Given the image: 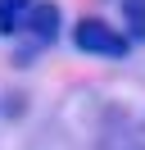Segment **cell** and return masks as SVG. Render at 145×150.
Segmentation results:
<instances>
[{"instance_id": "6da1fadb", "label": "cell", "mask_w": 145, "mask_h": 150, "mask_svg": "<svg viewBox=\"0 0 145 150\" xmlns=\"http://www.w3.org/2000/svg\"><path fill=\"white\" fill-rule=\"evenodd\" d=\"M72 46L82 55H100V59H127L132 55V37L118 28H109L104 18H82L72 23Z\"/></svg>"}, {"instance_id": "5b68a950", "label": "cell", "mask_w": 145, "mask_h": 150, "mask_svg": "<svg viewBox=\"0 0 145 150\" xmlns=\"http://www.w3.org/2000/svg\"><path fill=\"white\" fill-rule=\"evenodd\" d=\"M0 5H5V9H14V14H23L27 5H32V0H0Z\"/></svg>"}, {"instance_id": "277c9868", "label": "cell", "mask_w": 145, "mask_h": 150, "mask_svg": "<svg viewBox=\"0 0 145 150\" xmlns=\"http://www.w3.org/2000/svg\"><path fill=\"white\" fill-rule=\"evenodd\" d=\"M18 18H23V14H14V9L0 5V37H14V32H18Z\"/></svg>"}, {"instance_id": "3957f363", "label": "cell", "mask_w": 145, "mask_h": 150, "mask_svg": "<svg viewBox=\"0 0 145 150\" xmlns=\"http://www.w3.org/2000/svg\"><path fill=\"white\" fill-rule=\"evenodd\" d=\"M122 23L132 41H145V0H122Z\"/></svg>"}, {"instance_id": "7a4b0ae2", "label": "cell", "mask_w": 145, "mask_h": 150, "mask_svg": "<svg viewBox=\"0 0 145 150\" xmlns=\"http://www.w3.org/2000/svg\"><path fill=\"white\" fill-rule=\"evenodd\" d=\"M59 28H63V9L54 0H32L23 9V18H18V32H27V41H32L36 50L54 46V41H59Z\"/></svg>"}]
</instances>
